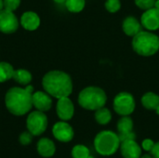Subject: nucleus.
Listing matches in <instances>:
<instances>
[{
    "label": "nucleus",
    "mask_w": 159,
    "mask_h": 158,
    "mask_svg": "<svg viewBox=\"0 0 159 158\" xmlns=\"http://www.w3.org/2000/svg\"><path fill=\"white\" fill-rule=\"evenodd\" d=\"M156 1L157 0H135V4L139 8L143 10H147L155 7Z\"/></svg>",
    "instance_id": "obj_25"
},
{
    "label": "nucleus",
    "mask_w": 159,
    "mask_h": 158,
    "mask_svg": "<svg viewBox=\"0 0 159 158\" xmlns=\"http://www.w3.org/2000/svg\"><path fill=\"white\" fill-rule=\"evenodd\" d=\"M155 7H156V8H158V9H159V0H157V1H156V4H155Z\"/></svg>",
    "instance_id": "obj_33"
},
{
    "label": "nucleus",
    "mask_w": 159,
    "mask_h": 158,
    "mask_svg": "<svg viewBox=\"0 0 159 158\" xmlns=\"http://www.w3.org/2000/svg\"><path fill=\"white\" fill-rule=\"evenodd\" d=\"M118 137H119V140H120V142H125V141H129V140H135V133L132 132H129V133H124V134H118Z\"/></svg>",
    "instance_id": "obj_29"
},
{
    "label": "nucleus",
    "mask_w": 159,
    "mask_h": 158,
    "mask_svg": "<svg viewBox=\"0 0 159 158\" xmlns=\"http://www.w3.org/2000/svg\"><path fill=\"white\" fill-rule=\"evenodd\" d=\"M141 158H154L152 156H150V155H144L143 156H142Z\"/></svg>",
    "instance_id": "obj_34"
},
{
    "label": "nucleus",
    "mask_w": 159,
    "mask_h": 158,
    "mask_svg": "<svg viewBox=\"0 0 159 158\" xmlns=\"http://www.w3.org/2000/svg\"><path fill=\"white\" fill-rule=\"evenodd\" d=\"M53 1L56 3H59V4H62V3H65L66 0H53Z\"/></svg>",
    "instance_id": "obj_31"
},
{
    "label": "nucleus",
    "mask_w": 159,
    "mask_h": 158,
    "mask_svg": "<svg viewBox=\"0 0 159 158\" xmlns=\"http://www.w3.org/2000/svg\"><path fill=\"white\" fill-rule=\"evenodd\" d=\"M52 133L54 137L62 142H68L74 138V129L73 128L64 121L58 122L53 126Z\"/></svg>",
    "instance_id": "obj_10"
},
{
    "label": "nucleus",
    "mask_w": 159,
    "mask_h": 158,
    "mask_svg": "<svg viewBox=\"0 0 159 158\" xmlns=\"http://www.w3.org/2000/svg\"><path fill=\"white\" fill-rule=\"evenodd\" d=\"M151 154L154 158H159V142L155 143V145L151 151Z\"/></svg>",
    "instance_id": "obj_30"
},
{
    "label": "nucleus",
    "mask_w": 159,
    "mask_h": 158,
    "mask_svg": "<svg viewBox=\"0 0 159 158\" xmlns=\"http://www.w3.org/2000/svg\"><path fill=\"white\" fill-rule=\"evenodd\" d=\"M21 26L28 31H34L40 25V19L38 15L33 11L24 12L20 18Z\"/></svg>",
    "instance_id": "obj_14"
},
{
    "label": "nucleus",
    "mask_w": 159,
    "mask_h": 158,
    "mask_svg": "<svg viewBox=\"0 0 159 158\" xmlns=\"http://www.w3.org/2000/svg\"><path fill=\"white\" fill-rule=\"evenodd\" d=\"M12 78L18 84H20V85H23V86H27L32 81V74L27 70L18 69V70H14Z\"/></svg>",
    "instance_id": "obj_18"
},
{
    "label": "nucleus",
    "mask_w": 159,
    "mask_h": 158,
    "mask_svg": "<svg viewBox=\"0 0 159 158\" xmlns=\"http://www.w3.org/2000/svg\"><path fill=\"white\" fill-rule=\"evenodd\" d=\"M104 7L107 11H109L111 13H116L120 9L121 2H120V0H106Z\"/></svg>",
    "instance_id": "obj_24"
},
{
    "label": "nucleus",
    "mask_w": 159,
    "mask_h": 158,
    "mask_svg": "<svg viewBox=\"0 0 159 158\" xmlns=\"http://www.w3.org/2000/svg\"><path fill=\"white\" fill-rule=\"evenodd\" d=\"M142 104L148 110H157L159 106V96L154 92H147L142 97Z\"/></svg>",
    "instance_id": "obj_17"
},
{
    "label": "nucleus",
    "mask_w": 159,
    "mask_h": 158,
    "mask_svg": "<svg viewBox=\"0 0 159 158\" xmlns=\"http://www.w3.org/2000/svg\"><path fill=\"white\" fill-rule=\"evenodd\" d=\"M134 97L129 92H120L114 99V109L119 115H130L135 110Z\"/></svg>",
    "instance_id": "obj_6"
},
{
    "label": "nucleus",
    "mask_w": 159,
    "mask_h": 158,
    "mask_svg": "<svg viewBox=\"0 0 159 158\" xmlns=\"http://www.w3.org/2000/svg\"><path fill=\"white\" fill-rule=\"evenodd\" d=\"M133 129V121L129 117V115L122 116L117 122V130L119 134L129 133L132 132Z\"/></svg>",
    "instance_id": "obj_19"
},
{
    "label": "nucleus",
    "mask_w": 159,
    "mask_h": 158,
    "mask_svg": "<svg viewBox=\"0 0 159 158\" xmlns=\"http://www.w3.org/2000/svg\"><path fill=\"white\" fill-rule=\"evenodd\" d=\"M85 0H66L65 6L67 9L73 13H78L83 10L85 7Z\"/></svg>",
    "instance_id": "obj_22"
},
{
    "label": "nucleus",
    "mask_w": 159,
    "mask_h": 158,
    "mask_svg": "<svg viewBox=\"0 0 159 158\" xmlns=\"http://www.w3.org/2000/svg\"><path fill=\"white\" fill-rule=\"evenodd\" d=\"M87 158H93V157H92V156H89V157H87Z\"/></svg>",
    "instance_id": "obj_36"
},
{
    "label": "nucleus",
    "mask_w": 159,
    "mask_h": 158,
    "mask_svg": "<svg viewBox=\"0 0 159 158\" xmlns=\"http://www.w3.org/2000/svg\"><path fill=\"white\" fill-rule=\"evenodd\" d=\"M156 112H157V115H159V106H158V108L156 110Z\"/></svg>",
    "instance_id": "obj_35"
},
{
    "label": "nucleus",
    "mask_w": 159,
    "mask_h": 158,
    "mask_svg": "<svg viewBox=\"0 0 159 158\" xmlns=\"http://www.w3.org/2000/svg\"><path fill=\"white\" fill-rule=\"evenodd\" d=\"M95 119H96L97 123H99L100 125H107L108 123H110V121L112 119V114L109 109H107L103 106V107L96 110Z\"/></svg>",
    "instance_id": "obj_20"
},
{
    "label": "nucleus",
    "mask_w": 159,
    "mask_h": 158,
    "mask_svg": "<svg viewBox=\"0 0 159 158\" xmlns=\"http://www.w3.org/2000/svg\"><path fill=\"white\" fill-rule=\"evenodd\" d=\"M42 86L50 96L61 99L69 97L73 91V82L70 75L62 71H50L42 80Z\"/></svg>",
    "instance_id": "obj_1"
},
{
    "label": "nucleus",
    "mask_w": 159,
    "mask_h": 158,
    "mask_svg": "<svg viewBox=\"0 0 159 158\" xmlns=\"http://www.w3.org/2000/svg\"><path fill=\"white\" fill-rule=\"evenodd\" d=\"M3 1H4V8L10 11L16 10L20 4V0H3Z\"/></svg>",
    "instance_id": "obj_26"
},
{
    "label": "nucleus",
    "mask_w": 159,
    "mask_h": 158,
    "mask_svg": "<svg viewBox=\"0 0 159 158\" xmlns=\"http://www.w3.org/2000/svg\"><path fill=\"white\" fill-rule=\"evenodd\" d=\"M142 25L148 31H156L159 29V9L152 7L144 10L141 18Z\"/></svg>",
    "instance_id": "obj_9"
},
{
    "label": "nucleus",
    "mask_w": 159,
    "mask_h": 158,
    "mask_svg": "<svg viewBox=\"0 0 159 158\" xmlns=\"http://www.w3.org/2000/svg\"><path fill=\"white\" fill-rule=\"evenodd\" d=\"M89 154V148L82 144L75 145L72 150V156L74 158H87L90 156Z\"/></svg>",
    "instance_id": "obj_23"
},
{
    "label": "nucleus",
    "mask_w": 159,
    "mask_h": 158,
    "mask_svg": "<svg viewBox=\"0 0 159 158\" xmlns=\"http://www.w3.org/2000/svg\"><path fill=\"white\" fill-rule=\"evenodd\" d=\"M133 50L141 56L150 57L159 50V36L149 31H141L132 38Z\"/></svg>",
    "instance_id": "obj_3"
},
{
    "label": "nucleus",
    "mask_w": 159,
    "mask_h": 158,
    "mask_svg": "<svg viewBox=\"0 0 159 158\" xmlns=\"http://www.w3.org/2000/svg\"><path fill=\"white\" fill-rule=\"evenodd\" d=\"M107 96L104 90L98 87L85 88L78 95L79 105L89 111H96L105 105Z\"/></svg>",
    "instance_id": "obj_4"
},
{
    "label": "nucleus",
    "mask_w": 159,
    "mask_h": 158,
    "mask_svg": "<svg viewBox=\"0 0 159 158\" xmlns=\"http://www.w3.org/2000/svg\"><path fill=\"white\" fill-rule=\"evenodd\" d=\"M14 68L7 62H0V83L12 78Z\"/></svg>",
    "instance_id": "obj_21"
},
{
    "label": "nucleus",
    "mask_w": 159,
    "mask_h": 158,
    "mask_svg": "<svg viewBox=\"0 0 159 158\" xmlns=\"http://www.w3.org/2000/svg\"><path fill=\"white\" fill-rule=\"evenodd\" d=\"M32 100L33 106H34L38 111L46 112L51 108L52 100L48 93H45L43 91H36L33 93Z\"/></svg>",
    "instance_id": "obj_12"
},
{
    "label": "nucleus",
    "mask_w": 159,
    "mask_h": 158,
    "mask_svg": "<svg viewBox=\"0 0 159 158\" xmlns=\"http://www.w3.org/2000/svg\"><path fill=\"white\" fill-rule=\"evenodd\" d=\"M33 94L21 88H11L6 94L5 103L7 110L15 115H23L33 107Z\"/></svg>",
    "instance_id": "obj_2"
},
{
    "label": "nucleus",
    "mask_w": 159,
    "mask_h": 158,
    "mask_svg": "<svg viewBox=\"0 0 159 158\" xmlns=\"http://www.w3.org/2000/svg\"><path fill=\"white\" fill-rule=\"evenodd\" d=\"M120 140L116 133L111 130H103L94 139V147L98 154L103 156L114 155L120 147Z\"/></svg>",
    "instance_id": "obj_5"
},
{
    "label": "nucleus",
    "mask_w": 159,
    "mask_h": 158,
    "mask_svg": "<svg viewBox=\"0 0 159 158\" xmlns=\"http://www.w3.org/2000/svg\"><path fill=\"white\" fill-rule=\"evenodd\" d=\"M57 115L62 121L70 120L74 116L75 106L72 101L68 97H63L58 99L57 107H56Z\"/></svg>",
    "instance_id": "obj_11"
},
{
    "label": "nucleus",
    "mask_w": 159,
    "mask_h": 158,
    "mask_svg": "<svg viewBox=\"0 0 159 158\" xmlns=\"http://www.w3.org/2000/svg\"><path fill=\"white\" fill-rule=\"evenodd\" d=\"M26 126L28 131L31 132L34 136L41 135L45 132L48 127V118L44 112L34 111L31 113L26 120Z\"/></svg>",
    "instance_id": "obj_7"
},
{
    "label": "nucleus",
    "mask_w": 159,
    "mask_h": 158,
    "mask_svg": "<svg viewBox=\"0 0 159 158\" xmlns=\"http://www.w3.org/2000/svg\"><path fill=\"white\" fill-rule=\"evenodd\" d=\"M121 154L124 158H141L142 148L135 140L122 142L120 144Z\"/></svg>",
    "instance_id": "obj_13"
},
{
    "label": "nucleus",
    "mask_w": 159,
    "mask_h": 158,
    "mask_svg": "<svg viewBox=\"0 0 159 158\" xmlns=\"http://www.w3.org/2000/svg\"><path fill=\"white\" fill-rule=\"evenodd\" d=\"M122 29L127 35L133 37L142 31V24L135 17L129 16L123 20Z\"/></svg>",
    "instance_id": "obj_15"
},
{
    "label": "nucleus",
    "mask_w": 159,
    "mask_h": 158,
    "mask_svg": "<svg viewBox=\"0 0 159 158\" xmlns=\"http://www.w3.org/2000/svg\"><path fill=\"white\" fill-rule=\"evenodd\" d=\"M154 145H155V142H154L151 139H146V140H144V141L143 142V144H142L143 149L145 150V151H147V152H151L152 149H153V147H154Z\"/></svg>",
    "instance_id": "obj_28"
},
{
    "label": "nucleus",
    "mask_w": 159,
    "mask_h": 158,
    "mask_svg": "<svg viewBox=\"0 0 159 158\" xmlns=\"http://www.w3.org/2000/svg\"><path fill=\"white\" fill-rule=\"evenodd\" d=\"M19 21L13 11L7 9L0 10V32L4 34H12L17 31Z\"/></svg>",
    "instance_id": "obj_8"
},
{
    "label": "nucleus",
    "mask_w": 159,
    "mask_h": 158,
    "mask_svg": "<svg viewBox=\"0 0 159 158\" xmlns=\"http://www.w3.org/2000/svg\"><path fill=\"white\" fill-rule=\"evenodd\" d=\"M33 134L31 132H23L20 136V142L23 145H27L29 143H31L32 139H33Z\"/></svg>",
    "instance_id": "obj_27"
},
{
    "label": "nucleus",
    "mask_w": 159,
    "mask_h": 158,
    "mask_svg": "<svg viewBox=\"0 0 159 158\" xmlns=\"http://www.w3.org/2000/svg\"><path fill=\"white\" fill-rule=\"evenodd\" d=\"M56 147L54 142L48 139V138H42L37 142V152L40 156L44 157H50L55 154Z\"/></svg>",
    "instance_id": "obj_16"
},
{
    "label": "nucleus",
    "mask_w": 159,
    "mask_h": 158,
    "mask_svg": "<svg viewBox=\"0 0 159 158\" xmlns=\"http://www.w3.org/2000/svg\"><path fill=\"white\" fill-rule=\"evenodd\" d=\"M4 7V1L3 0H0V10H2Z\"/></svg>",
    "instance_id": "obj_32"
}]
</instances>
